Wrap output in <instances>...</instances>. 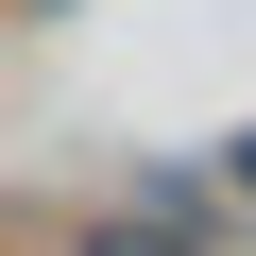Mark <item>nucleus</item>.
Here are the masks:
<instances>
[{"label":"nucleus","mask_w":256,"mask_h":256,"mask_svg":"<svg viewBox=\"0 0 256 256\" xmlns=\"http://www.w3.org/2000/svg\"><path fill=\"white\" fill-rule=\"evenodd\" d=\"M0 18H18V0H0Z\"/></svg>","instance_id":"obj_4"},{"label":"nucleus","mask_w":256,"mask_h":256,"mask_svg":"<svg viewBox=\"0 0 256 256\" xmlns=\"http://www.w3.org/2000/svg\"><path fill=\"white\" fill-rule=\"evenodd\" d=\"M68 256H239V205H222V171H137L68 222Z\"/></svg>","instance_id":"obj_1"},{"label":"nucleus","mask_w":256,"mask_h":256,"mask_svg":"<svg viewBox=\"0 0 256 256\" xmlns=\"http://www.w3.org/2000/svg\"><path fill=\"white\" fill-rule=\"evenodd\" d=\"M239 256H256V222H239Z\"/></svg>","instance_id":"obj_3"},{"label":"nucleus","mask_w":256,"mask_h":256,"mask_svg":"<svg viewBox=\"0 0 256 256\" xmlns=\"http://www.w3.org/2000/svg\"><path fill=\"white\" fill-rule=\"evenodd\" d=\"M222 205H239V222H256V137H222Z\"/></svg>","instance_id":"obj_2"}]
</instances>
